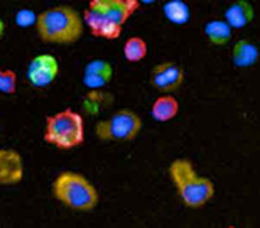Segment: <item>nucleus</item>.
Listing matches in <instances>:
<instances>
[{
  "mask_svg": "<svg viewBox=\"0 0 260 228\" xmlns=\"http://www.w3.org/2000/svg\"><path fill=\"white\" fill-rule=\"evenodd\" d=\"M36 29L43 43L48 44H73L83 36L81 14L70 5H58L38 14Z\"/></svg>",
  "mask_w": 260,
  "mask_h": 228,
  "instance_id": "f257e3e1",
  "label": "nucleus"
},
{
  "mask_svg": "<svg viewBox=\"0 0 260 228\" xmlns=\"http://www.w3.org/2000/svg\"><path fill=\"white\" fill-rule=\"evenodd\" d=\"M169 176L179 198L188 208H201L215 194L213 181L198 174L189 159L181 157L173 160L169 166Z\"/></svg>",
  "mask_w": 260,
  "mask_h": 228,
  "instance_id": "f03ea898",
  "label": "nucleus"
},
{
  "mask_svg": "<svg viewBox=\"0 0 260 228\" xmlns=\"http://www.w3.org/2000/svg\"><path fill=\"white\" fill-rule=\"evenodd\" d=\"M51 191L61 205L75 211H90L100 201L95 186L75 171L59 173L51 184Z\"/></svg>",
  "mask_w": 260,
  "mask_h": 228,
  "instance_id": "7ed1b4c3",
  "label": "nucleus"
},
{
  "mask_svg": "<svg viewBox=\"0 0 260 228\" xmlns=\"http://www.w3.org/2000/svg\"><path fill=\"white\" fill-rule=\"evenodd\" d=\"M44 141L61 151H71L85 142V120L75 110H61L46 117Z\"/></svg>",
  "mask_w": 260,
  "mask_h": 228,
  "instance_id": "20e7f679",
  "label": "nucleus"
},
{
  "mask_svg": "<svg viewBox=\"0 0 260 228\" xmlns=\"http://www.w3.org/2000/svg\"><path fill=\"white\" fill-rule=\"evenodd\" d=\"M142 131V118L132 110H118L95 123V136L105 142H127Z\"/></svg>",
  "mask_w": 260,
  "mask_h": 228,
  "instance_id": "39448f33",
  "label": "nucleus"
},
{
  "mask_svg": "<svg viewBox=\"0 0 260 228\" xmlns=\"http://www.w3.org/2000/svg\"><path fill=\"white\" fill-rule=\"evenodd\" d=\"M139 7L140 4L137 0H91L88 5L90 10L120 27L127 22L130 15L137 12Z\"/></svg>",
  "mask_w": 260,
  "mask_h": 228,
  "instance_id": "423d86ee",
  "label": "nucleus"
},
{
  "mask_svg": "<svg viewBox=\"0 0 260 228\" xmlns=\"http://www.w3.org/2000/svg\"><path fill=\"white\" fill-rule=\"evenodd\" d=\"M27 80L36 88H46L53 85L59 75V63L53 54H39L30 59L27 66Z\"/></svg>",
  "mask_w": 260,
  "mask_h": 228,
  "instance_id": "0eeeda50",
  "label": "nucleus"
},
{
  "mask_svg": "<svg viewBox=\"0 0 260 228\" xmlns=\"http://www.w3.org/2000/svg\"><path fill=\"white\" fill-rule=\"evenodd\" d=\"M150 83L159 91L169 93L174 91L184 83V70L183 66L174 61H166L157 66H154L150 71Z\"/></svg>",
  "mask_w": 260,
  "mask_h": 228,
  "instance_id": "6e6552de",
  "label": "nucleus"
},
{
  "mask_svg": "<svg viewBox=\"0 0 260 228\" xmlns=\"http://www.w3.org/2000/svg\"><path fill=\"white\" fill-rule=\"evenodd\" d=\"M24 178L22 155L12 149H0V186L19 184Z\"/></svg>",
  "mask_w": 260,
  "mask_h": 228,
  "instance_id": "1a4fd4ad",
  "label": "nucleus"
},
{
  "mask_svg": "<svg viewBox=\"0 0 260 228\" xmlns=\"http://www.w3.org/2000/svg\"><path fill=\"white\" fill-rule=\"evenodd\" d=\"M113 78V66L105 59H93L85 66L83 83L90 90H100L107 86Z\"/></svg>",
  "mask_w": 260,
  "mask_h": 228,
  "instance_id": "9d476101",
  "label": "nucleus"
},
{
  "mask_svg": "<svg viewBox=\"0 0 260 228\" xmlns=\"http://www.w3.org/2000/svg\"><path fill=\"white\" fill-rule=\"evenodd\" d=\"M81 19H83V24H85L86 27L90 29V32L93 36H96V38L115 41L120 38V34H122L120 25L112 24L110 20L103 19L100 14L93 12L90 9H86L85 12H83Z\"/></svg>",
  "mask_w": 260,
  "mask_h": 228,
  "instance_id": "9b49d317",
  "label": "nucleus"
},
{
  "mask_svg": "<svg viewBox=\"0 0 260 228\" xmlns=\"http://www.w3.org/2000/svg\"><path fill=\"white\" fill-rule=\"evenodd\" d=\"M260 56L258 46L253 41L240 39L237 41L232 49V61L237 68H252L257 64Z\"/></svg>",
  "mask_w": 260,
  "mask_h": 228,
  "instance_id": "f8f14e48",
  "label": "nucleus"
},
{
  "mask_svg": "<svg viewBox=\"0 0 260 228\" xmlns=\"http://www.w3.org/2000/svg\"><path fill=\"white\" fill-rule=\"evenodd\" d=\"M253 20V7L250 2L237 0L233 2L225 12V22L230 25V29H243Z\"/></svg>",
  "mask_w": 260,
  "mask_h": 228,
  "instance_id": "ddd939ff",
  "label": "nucleus"
},
{
  "mask_svg": "<svg viewBox=\"0 0 260 228\" xmlns=\"http://www.w3.org/2000/svg\"><path fill=\"white\" fill-rule=\"evenodd\" d=\"M179 113V102L173 95H162L150 107V117L155 122H169Z\"/></svg>",
  "mask_w": 260,
  "mask_h": 228,
  "instance_id": "4468645a",
  "label": "nucleus"
},
{
  "mask_svg": "<svg viewBox=\"0 0 260 228\" xmlns=\"http://www.w3.org/2000/svg\"><path fill=\"white\" fill-rule=\"evenodd\" d=\"M205 36L213 46H225L232 39V29L225 20H208L205 24Z\"/></svg>",
  "mask_w": 260,
  "mask_h": 228,
  "instance_id": "2eb2a0df",
  "label": "nucleus"
},
{
  "mask_svg": "<svg viewBox=\"0 0 260 228\" xmlns=\"http://www.w3.org/2000/svg\"><path fill=\"white\" fill-rule=\"evenodd\" d=\"M162 12L166 15V19H168L169 22L176 24V25H184L191 19L189 7L184 2H181V0H173V2H168L162 7Z\"/></svg>",
  "mask_w": 260,
  "mask_h": 228,
  "instance_id": "dca6fc26",
  "label": "nucleus"
},
{
  "mask_svg": "<svg viewBox=\"0 0 260 228\" xmlns=\"http://www.w3.org/2000/svg\"><path fill=\"white\" fill-rule=\"evenodd\" d=\"M145 56H147V43L142 38L134 36V38H128L125 41V44H123V58L128 63H139Z\"/></svg>",
  "mask_w": 260,
  "mask_h": 228,
  "instance_id": "f3484780",
  "label": "nucleus"
},
{
  "mask_svg": "<svg viewBox=\"0 0 260 228\" xmlns=\"http://www.w3.org/2000/svg\"><path fill=\"white\" fill-rule=\"evenodd\" d=\"M113 102V96L103 91H90L88 95L83 98V107H85L86 113L95 115V113L102 112L103 108L108 107Z\"/></svg>",
  "mask_w": 260,
  "mask_h": 228,
  "instance_id": "a211bd4d",
  "label": "nucleus"
},
{
  "mask_svg": "<svg viewBox=\"0 0 260 228\" xmlns=\"http://www.w3.org/2000/svg\"><path fill=\"white\" fill-rule=\"evenodd\" d=\"M17 90V75L12 70H0V95H14Z\"/></svg>",
  "mask_w": 260,
  "mask_h": 228,
  "instance_id": "6ab92c4d",
  "label": "nucleus"
},
{
  "mask_svg": "<svg viewBox=\"0 0 260 228\" xmlns=\"http://www.w3.org/2000/svg\"><path fill=\"white\" fill-rule=\"evenodd\" d=\"M36 19H38V15H36L32 10H29V9H20L17 12V15H15V22H17L20 27L36 25Z\"/></svg>",
  "mask_w": 260,
  "mask_h": 228,
  "instance_id": "aec40b11",
  "label": "nucleus"
},
{
  "mask_svg": "<svg viewBox=\"0 0 260 228\" xmlns=\"http://www.w3.org/2000/svg\"><path fill=\"white\" fill-rule=\"evenodd\" d=\"M4 34H5V22L2 19H0V39L4 38Z\"/></svg>",
  "mask_w": 260,
  "mask_h": 228,
  "instance_id": "412c9836",
  "label": "nucleus"
}]
</instances>
